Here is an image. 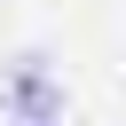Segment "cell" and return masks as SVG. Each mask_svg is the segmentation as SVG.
<instances>
[{
  "label": "cell",
  "instance_id": "1",
  "mask_svg": "<svg viewBox=\"0 0 126 126\" xmlns=\"http://www.w3.org/2000/svg\"><path fill=\"white\" fill-rule=\"evenodd\" d=\"M32 126H55V118H32Z\"/></svg>",
  "mask_w": 126,
  "mask_h": 126
}]
</instances>
